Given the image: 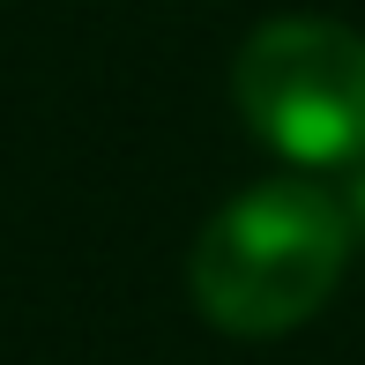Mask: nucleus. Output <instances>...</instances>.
Listing matches in <instances>:
<instances>
[{
	"label": "nucleus",
	"mask_w": 365,
	"mask_h": 365,
	"mask_svg": "<svg viewBox=\"0 0 365 365\" xmlns=\"http://www.w3.org/2000/svg\"><path fill=\"white\" fill-rule=\"evenodd\" d=\"M351 246H358L351 202H336L313 179H261L231 194L194 239L187 254L194 313L246 343L291 336L336 298Z\"/></svg>",
	"instance_id": "f257e3e1"
},
{
	"label": "nucleus",
	"mask_w": 365,
	"mask_h": 365,
	"mask_svg": "<svg viewBox=\"0 0 365 365\" xmlns=\"http://www.w3.org/2000/svg\"><path fill=\"white\" fill-rule=\"evenodd\" d=\"M231 105L298 172L365 164V38L328 15H276L231 60Z\"/></svg>",
	"instance_id": "f03ea898"
},
{
	"label": "nucleus",
	"mask_w": 365,
	"mask_h": 365,
	"mask_svg": "<svg viewBox=\"0 0 365 365\" xmlns=\"http://www.w3.org/2000/svg\"><path fill=\"white\" fill-rule=\"evenodd\" d=\"M351 224H358V239H365V172H358V187H351Z\"/></svg>",
	"instance_id": "7ed1b4c3"
}]
</instances>
